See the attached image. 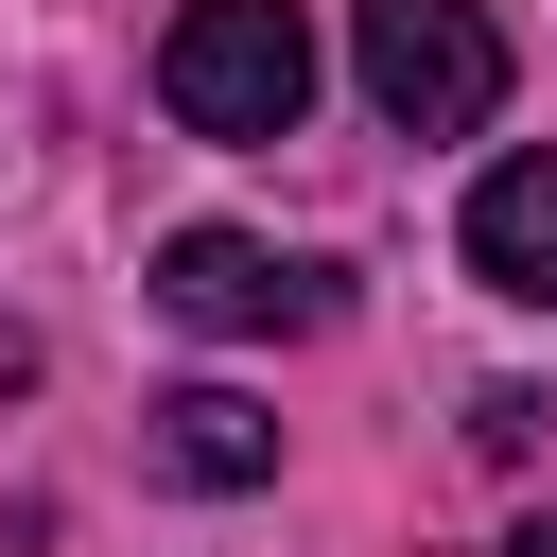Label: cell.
<instances>
[{
	"mask_svg": "<svg viewBox=\"0 0 557 557\" xmlns=\"http://www.w3.org/2000/svg\"><path fill=\"white\" fill-rule=\"evenodd\" d=\"M157 104H174L191 139H296V104H313V17H296V0H191V17L157 35Z\"/></svg>",
	"mask_w": 557,
	"mask_h": 557,
	"instance_id": "6da1fadb",
	"label": "cell"
},
{
	"mask_svg": "<svg viewBox=\"0 0 557 557\" xmlns=\"http://www.w3.org/2000/svg\"><path fill=\"white\" fill-rule=\"evenodd\" d=\"M348 70H366V104H383L400 139H470V122L505 104L487 0H348Z\"/></svg>",
	"mask_w": 557,
	"mask_h": 557,
	"instance_id": "7a4b0ae2",
	"label": "cell"
},
{
	"mask_svg": "<svg viewBox=\"0 0 557 557\" xmlns=\"http://www.w3.org/2000/svg\"><path fill=\"white\" fill-rule=\"evenodd\" d=\"M157 313H191V331H313L331 278L278 261V244H244V226H174L157 244Z\"/></svg>",
	"mask_w": 557,
	"mask_h": 557,
	"instance_id": "3957f363",
	"label": "cell"
},
{
	"mask_svg": "<svg viewBox=\"0 0 557 557\" xmlns=\"http://www.w3.org/2000/svg\"><path fill=\"white\" fill-rule=\"evenodd\" d=\"M470 278L522 296V313H557V139H540V157H487V191H470Z\"/></svg>",
	"mask_w": 557,
	"mask_h": 557,
	"instance_id": "277c9868",
	"label": "cell"
},
{
	"mask_svg": "<svg viewBox=\"0 0 557 557\" xmlns=\"http://www.w3.org/2000/svg\"><path fill=\"white\" fill-rule=\"evenodd\" d=\"M157 470H174V487H261V470H278V418H261L244 383H174V400H157Z\"/></svg>",
	"mask_w": 557,
	"mask_h": 557,
	"instance_id": "5b68a950",
	"label": "cell"
},
{
	"mask_svg": "<svg viewBox=\"0 0 557 557\" xmlns=\"http://www.w3.org/2000/svg\"><path fill=\"white\" fill-rule=\"evenodd\" d=\"M505 557H557V522H522V540H505Z\"/></svg>",
	"mask_w": 557,
	"mask_h": 557,
	"instance_id": "8992f818",
	"label": "cell"
},
{
	"mask_svg": "<svg viewBox=\"0 0 557 557\" xmlns=\"http://www.w3.org/2000/svg\"><path fill=\"white\" fill-rule=\"evenodd\" d=\"M0 557H17V522H0Z\"/></svg>",
	"mask_w": 557,
	"mask_h": 557,
	"instance_id": "52a82bcc",
	"label": "cell"
}]
</instances>
